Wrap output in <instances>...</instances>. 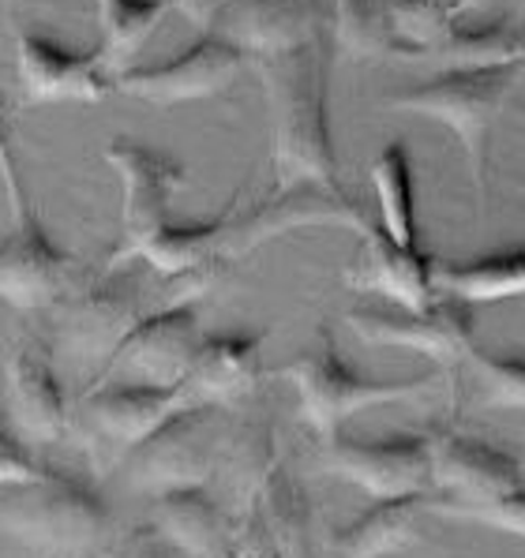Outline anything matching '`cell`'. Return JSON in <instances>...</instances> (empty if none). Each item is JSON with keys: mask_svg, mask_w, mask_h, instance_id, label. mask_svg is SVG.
Masks as SVG:
<instances>
[{"mask_svg": "<svg viewBox=\"0 0 525 558\" xmlns=\"http://www.w3.org/2000/svg\"><path fill=\"white\" fill-rule=\"evenodd\" d=\"M184 409L180 386L98 383L80 398L72 424L102 469L120 465L135 442H143L166 416Z\"/></svg>", "mask_w": 525, "mask_h": 558, "instance_id": "7", "label": "cell"}, {"mask_svg": "<svg viewBox=\"0 0 525 558\" xmlns=\"http://www.w3.org/2000/svg\"><path fill=\"white\" fill-rule=\"evenodd\" d=\"M200 341H203V323L195 300L166 304L162 312H143L132 330L117 341L114 353L106 356V364H102L94 383H106L117 372H132L135 383L180 386Z\"/></svg>", "mask_w": 525, "mask_h": 558, "instance_id": "11", "label": "cell"}, {"mask_svg": "<svg viewBox=\"0 0 525 558\" xmlns=\"http://www.w3.org/2000/svg\"><path fill=\"white\" fill-rule=\"evenodd\" d=\"M432 492L375 499L365 513L334 532L331 558H386L402 555L425 536V521H432Z\"/></svg>", "mask_w": 525, "mask_h": 558, "instance_id": "22", "label": "cell"}, {"mask_svg": "<svg viewBox=\"0 0 525 558\" xmlns=\"http://www.w3.org/2000/svg\"><path fill=\"white\" fill-rule=\"evenodd\" d=\"M83 259L49 240L38 214H23L15 233L0 244V300L15 312H49L75 281L83 278Z\"/></svg>", "mask_w": 525, "mask_h": 558, "instance_id": "16", "label": "cell"}, {"mask_svg": "<svg viewBox=\"0 0 525 558\" xmlns=\"http://www.w3.org/2000/svg\"><path fill=\"white\" fill-rule=\"evenodd\" d=\"M248 64H252V57L244 49L203 31V38L180 57L146 68H128V72L114 75V94H124V98L146 101V106L158 109L184 106V101H203L222 94Z\"/></svg>", "mask_w": 525, "mask_h": 558, "instance_id": "10", "label": "cell"}, {"mask_svg": "<svg viewBox=\"0 0 525 558\" xmlns=\"http://www.w3.org/2000/svg\"><path fill=\"white\" fill-rule=\"evenodd\" d=\"M106 161L120 177V240L106 266H124L135 259L143 240L169 221L174 195L188 184V169L169 154L146 147L132 135H117L106 143Z\"/></svg>", "mask_w": 525, "mask_h": 558, "instance_id": "6", "label": "cell"}, {"mask_svg": "<svg viewBox=\"0 0 525 558\" xmlns=\"http://www.w3.org/2000/svg\"><path fill=\"white\" fill-rule=\"evenodd\" d=\"M252 510L271 532V539L282 547L286 558H308L312 551V510H308L305 495L286 476V469H274L266 484L255 495Z\"/></svg>", "mask_w": 525, "mask_h": 558, "instance_id": "28", "label": "cell"}, {"mask_svg": "<svg viewBox=\"0 0 525 558\" xmlns=\"http://www.w3.org/2000/svg\"><path fill=\"white\" fill-rule=\"evenodd\" d=\"M323 469L357 484L372 499H398V495L432 492V432L394 435V439L357 442L338 439L323 442Z\"/></svg>", "mask_w": 525, "mask_h": 558, "instance_id": "13", "label": "cell"}, {"mask_svg": "<svg viewBox=\"0 0 525 558\" xmlns=\"http://www.w3.org/2000/svg\"><path fill=\"white\" fill-rule=\"evenodd\" d=\"M458 367L469 372L473 401L480 409H514L525 412V356H499L473 345Z\"/></svg>", "mask_w": 525, "mask_h": 558, "instance_id": "30", "label": "cell"}, {"mask_svg": "<svg viewBox=\"0 0 525 558\" xmlns=\"http://www.w3.org/2000/svg\"><path fill=\"white\" fill-rule=\"evenodd\" d=\"M432 286L462 304H496L525 296V247L480 255V259H432Z\"/></svg>", "mask_w": 525, "mask_h": 558, "instance_id": "23", "label": "cell"}, {"mask_svg": "<svg viewBox=\"0 0 525 558\" xmlns=\"http://www.w3.org/2000/svg\"><path fill=\"white\" fill-rule=\"evenodd\" d=\"M0 532L41 558H87L109 547L114 513L91 480L49 469L38 480L0 487Z\"/></svg>", "mask_w": 525, "mask_h": 558, "instance_id": "2", "label": "cell"}, {"mask_svg": "<svg viewBox=\"0 0 525 558\" xmlns=\"http://www.w3.org/2000/svg\"><path fill=\"white\" fill-rule=\"evenodd\" d=\"M218 469L226 472L229 487H234L237 502L244 510H252L255 495L266 484L274 469H278V446H274V427L255 420V424L237 427L234 435L222 439V458Z\"/></svg>", "mask_w": 525, "mask_h": 558, "instance_id": "27", "label": "cell"}, {"mask_svg": "<svg viewBox=\"0 0 525 558\" xmlns=\"http://www.w3.org/2000/svg\"><path fill=\"white\" fill-rule=\"evenodd\" d=\"M425 64H439L443 72L451 68H499V64H525V31L511 23H492V27H454L428 49Z\"/></svg>", "mask_w": 525, "mask_h": 558, "instance_id": "26", "label": "cell"}, {"mask_svg": "<svg viewBox=\"0 0 525 558\" xmlns=\"http://www.w3.org/2000/svg\"><path fill=\"white\" fill-rule=\"evenodd\" d=\"M360 240H365V252L342 274L349 289L380 293L394 307H406V312H425V307L435 304L439 296L432 286V255H425L420 247L394 244L380 226H365Z\"/></svg>", "mask_w": 525, "mask_h": 558, "instance_id": "20", "label": "cell"}, {"mask_svg": "<svg viewBox=\"0 0 525 558\" xmlns=\"http://www.w3.org/2000/svg\"><path fill=\"white\" fill-rule=\"evenodd\" d=\"M252 60L312 46L326 31L323 0H222L206 27Z\"/></svg>", "mask_w": 525, "mask_h": 558, "instance_id": "18", "label": "cell"}, {"mask_svg": "<svg viewBox=\"0 0 525 558\" xmlns=\"http://www.w3.org/2000/svg\"><path fill=\"white\" fill-rule=\"evenodd\" d=\"M234 558H286L282 547L271 539V532L260 521L255 510H244V518L237 521V544H234Z\"/></svg>", "mask_w": 525, "mask_h": 558, "instance_id": "36", "label": "cell"}, {"mask_svg": "<svg viewBox=\"0 0 525 558\" xmlns=\"http://www.w3.org/2000/svg\"><path fill=\"white\" fill-rule=\"evenodd\" d=\"M386 27H391V57L420 60L458 27V15L443 0H391Z\"/></svg>", "mask_w": 525, "mask_h": 558, "instance_id": "29", "label": "cell"}, {"mask_svg": "<svg viewBox=\"0 0 525 558\" xmlns=\"http://www.w3.org/2000/svg\"><path fill=\"white\" fill-rule=\"evenodd\" d=\"M263 375V333H211L180 379L184 405L226 409L255 393Z\"/></svg>", "mask_w": 525, "mask_h": 558, "instance_id": "19", "label": "cell"}, {"mask_svg": "<svg viewBox=\"0 0 525 558\" xmlns=\"http://www.w3.org/2000/svg\"><path fill=\"white\" fill-rule=\"evenodd\" d=\"M15 80H20L23 109L57 106V101L98 106L114 94V75L106 72L98 49L80 53L27 27H15Z\"/></svg>", "mask_w": 525, "mask_h": 558, "instance_id": "15", "label": "cell"}, {"mask_svg": "<svg viewBox=\"0 0 525 558\" xmlns=\"http://www.w3.org/2000/svg\"><path fill=\"white\" fill-rule=\"evenodd\" d=\"M308 226H346L365 229V214L353 206L342 192H323V187H289L274 192L271 199L240 210V199H229L226 226H222V263H234L240 255L255 252L266 240L293 233Z\"/></svg>", "mask_w": 525, "mask_h": 558, "instance_id": "12", "label": "cell"}, {"mask_svg": "<svg viewBox=\"0 0 525 558\" xmlns=\"http://www.w3.org/2000/svg\"><path fill=\"white\" fill-rule=\"evenodd\" d=\"M8 401V427L27 446H53L72 432L64 386L57 375L53 345L41 333H20L0 360Z\"/></svg>", "mask_w": 525, "mask_h": 558, "instance_id": "8", "label": "cell"}, {"mask_svg": "<svg viewBox=\"0 0 525 558\" xmlns=\"http://www.w3.org/2000/svg\"><path fill=\"white\" fill-rule=\"evenodd\" d=\"M518 4H522V8H525V0H518Z\"/></svg>", "mask_w": 525, "mask_h": 558, "instance_id": "40", "label": "cell"}, {"mask_svg": "<svg viewBox=\"0 0 525 558\" xmlns=\"http://www.w3.org/2000/svg\"><path fill=\"white\" fill-rule=\"evenodd\" d=\"M166 12H174V0H98V53L109 75H120L132 68V60L151 41V34L162 27Z\"/></svg>", "mask_w": 525, "mask_h": 558, "instance_id": "24", "label": "cell"}, {"mask_svg": "<svg viewBox=\"0 0 525 558\" xmlns=\"http://www.w3.org/2000/svg\"><path fill=\"white\" fill-rule=\"evenodd\" d=\"M349 330L357 333L365 345L380 349H409L439 367H458L477 338H473V312L462 300H435L425 312H406V307H360L346 315Z\"/></svg>", "mask_w": 525, "mask_h": 558, "instance_id": "14", "label": "cell"}, {"mask_svg": "<svg viewBox=\"0 0 525 558\" xmlns=\"http://www.w3.org/2000/svg\"><path fill=\"white\" fill-rule=\"evenodd\" d=\"M525 64H499V68H451L435 75L432 83L386 94L383 109H402V113H420L446 124L454 140L462 143L473 169L477 187H485L488 166V140L492 124L506 109V98L522 87Z\"/></svg>", "mask_w": 525, "mask_h": 558, "instance_id": "3", "label": "cell"}, {"mask_svg": "<svg viewBox=\"0 0 525 558\" xmlns=\"http://www.w3.org/2000/svg\"><path fill=\"white\" fill-rule=\"evenodd\" d=\"M525 487L518 461L466 432H432V510L480 506Z\"/></svg>", "mask_w": 525, "mask_h": 558, "instance_id": "17", "label": "cell"}, {"mask_svg": "<svg viewBox=\"0 0 525 558\" xmlns=\"http://www.w3.org/2000/svg\"><path fill=\"white\" fill-rule=\"evenodd\" d=\"M218 4H222V0H174V8H180V12L195 23V27H206V20H211Z\"/></svg>", "mask_w": 525, "mask_h": 558, "instance_id": "37", "label": "cell"}, {"mask_svg": "<svg viewBox=\"0 0 525 558\" xmlns=\"http://www.w3.org/2000/svg\"><path fill=\"white\" fill-rule=\"evenodd\" d=\"M46 465L34 458V450L8 424H0V487H15L38 480Z\"/></svg>", "mask_w": 525, "mask_h": 558, "instance_id": "34", "label": "cell"}, {"mask_svg": "<svg viewBox=\"0 0 525 558\" xmlns=\"http://www.w3.org/2000/svg\"><path fill=\"white\" fill-rule=\"evenodd\" d=\"M49 312H57V333L75 360L102 356L117 349V341L140 319V286L135 274L124 266L102 270L87 278L83 274Z\"/></svg>", "mask_w": 525, "mask_h": 558, "instance_id": "9", "label": "cell"}, {"mask_svg": "<svg viewBox=\"0 0 525 558\" xmlns=\"http://www.w3.org/2000/svg\"><path fill=\"white\" fill-rule=\"evenodd\" d=\"M106 558H188L184 551H177L151 521H140V525H128L120 536L109 539Z\"/></svg>", "mask_w": 525, "mask_h": 558, "instance_id": "33", "label": "cell"}, {"mask_svg": "<svg viewBox=\"0 0 525 558\" xmlns=\"http://www.w3.org/2000/svg\"><path fill=\"white\" fill-rule=\"evenodd\" d=\"M446 8H451L454 15H462V12H473V8H485L488 0H443Z\"/></svg>", "mask_w": 525, "mask_h": 558, "instance_id": "38", "label": "cell"}, {"mask_svg": "<svg viewBox=\"0 0 525 558\" xmlns=\"http://www.w3.org/2000/svg\"><path fill=\"white\" fill-rule=\"evenodd\" d=\"M435 518L443 521H469V525H488L499 532H514V536H525V487L503 495V499L480 502V506H439L432 510Z\"/></svg>", "mask_w": 525, "mask_h": 558, "instance_id": "32", "label": "cell"}, {"mask_svg": "<svg viewBox=\"0 0 525 558\" xmlns=\"http://www.w3.org/2000/svg\"><path fill=\"white\" fill-rule=\"evenodd\" d=\"M260 68L271 113V161L274 192L289 187H323L342 192L338 154L326 117V53L323 41L286 49V53L252 60Z\"/></svg>", "mask_w": 525, "mask_h": 558, "instance_id": "1", "label": "cell"}, {"mask_svg": "<svg viewBox=\"0 0 525 558\" xmlns=\"http://www.w3.org/2000/svg\"><path fill=\"white\" fill-rule=\"evenodd\" d=\"M372 187L380 203V229L394 244L417 247V203H413V161L406 143H386L375 154Z\"/></svg>", "mask_w": 525, "mask_h": 558, "instance_id": "25", "label": "cell"}, {"mask_svg": "<svg viewBox=\"0 0 525 558\" xmlns=\"http://www.w3.org/2000/svg\"><path fill=\"white\" fill-rule=\"evenodd\" d=\"M282 379L297 390L300 420L320 435L323 442L338 439L342 424L365 409L394 405V401H417L439 386V375H413V379H365L342 360L331 333H320V345L312 353L297 356L282 367Z\"/></svg>", "mask_w": 525, "mask_h": 558, "instance_id": "4", "label": "cell"}, {"mask_svg": "<svg viewBox=\"0 0 525 558\" xmlns=\"http://www.w3.org/2000/svg\"><path fill=\"white\" fill-rule=\"evenodd\" d=\"M87 558H106V555H87Z\"/></svg>", "mask_w": 525, "mask_h": 558, "instance_id": "39", "label": "cell"}, {"mask_svg": "<svg viewBox=\"0 0 525 558\" xmlns=\"http://www.w3.org/2000/svg\"><path fill=\"white\" fill-rule=\"evenodd\" d=\"M0 180H4L8 206H12V218L20 221L27 206V192H23V177H20V158H15L12 135H8V113H4V94H0Z\"/></svg>", "mask_w": 525, "mask_h": 558, "instance_id": "35", "label": "cell"}, {"mask_svg": "<svg viewBox=\"0 0 525 558\" xmlns=\"http://www.w3.org/2000/svg\"><path fill=\"white\" fill-rule=\"evenodd\" d=\"M222 409L184 405L166 416L143 442L128 450L124 480L132 492L154 495L177 487H206L222 458Z\"/></svg>", "mask_w": 525, "mask_h": 558, "instance_id": "5", "label": "cell"}, {"mask_svg": "<svg viewBox=\"0 0 525 558\" xmlns=\"http://www.w3.org/2000/svg\"><path fill=\"white\" fill-rule=\"evenodd\" d=\"M151 525L188 558H234L237 521L206 487H177L151 499Z\"/></svg>", "mask_w": 525, "mask_h": 558, "instance_id": "21", "label": "cell"}, {"mask_svg": "<svg viewBox=\"0 0 525 558\" xmlns=\"http://www.w3.org/2000/svg\"><path fill=\"white\" fill-rule=\"evenodd\" d=\"M391 0H334V41L346 57H383L391 53L386 27Z\"/></svg>", "mask_w": 525, "mask_h": 558, "instance_id": "31", "label": "cell"}]
</instances>
